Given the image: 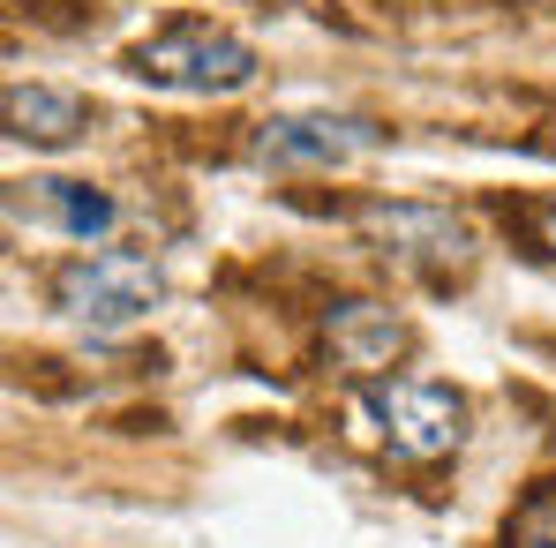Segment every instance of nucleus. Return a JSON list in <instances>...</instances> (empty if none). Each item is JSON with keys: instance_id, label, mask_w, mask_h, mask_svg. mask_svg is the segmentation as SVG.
Segmentation results:
<instances>
[{"instance_id": "obj_1", "label": "nucleus", "mask_w": 556, "mask_h": 548, "mask_svg": "<svg viewBox=\"0 0 556 548\" xmlns=\"http://www.w3.org/2000/svg\"><path fill=\"white\" fill-rule=\"evenodd\" d=\"M354 429L391 458H444L466 436V398L429 375H369L354 391Z\"/></svg>"}, {"instance_id": "obj_2", "label": "nucleus", "mask_w": 556, "mask_h": 548, "mask_svg": "<svg viewBox=\"0 0 556 548\" xmlns=\"http://www.w3.org/2000/svg\"><path fill=\"white\" fill-rule=\"evenodd\" d=\"M128 68H136L143 84H166V91H241V84L256 76V53H249L233 30H218L211 15H181V23H166L159 38H143V46L128 53Z\"/></svg>"}, {"instance_id": "obj_3", "label": "nucleus", "mask_w": 556, "mask_h": 548, "mask_svg": "<svg viewBox=\"0 0 556 548\" xmlns=\"http://www.w3.org/2000/svg\"><path fill=\"white\" fill-rule=\"evenodd\" d=\"M53 293H61V308H68L76 323H91V331H121V323H136V316L159 301V271H151V256L98 248V256H76L68 271L53 278Z\"/></svg>"}, {"instance_id": "obj_4", "label": "nucleus", "mask_w": 556, "mask_h": 548, "mask_svg": "<svg viewBox=\"0 0 556 548\" xmlns=\"http://www.w3.org/2000/svg\"><path fill=\"white\" fill-rule=\"evenodd\" d=\"M362 151H369V128L346 120V113H278L256 136L264 166H346Z\"/></svg>"}, {"instance_id": "obj_5", "label": "nucleus", "mask_w": 556, "mask_h": 548, "mask_svg": "<svg viewBox=\"0 0 556 548\" xmlns=\"http://www.w3.org/2000/svg\"><path fill=\"white\" fill-rule=\"evenodd\" d=\"M362 226L383 241V256L421 264V271H444V264L466 256V226L452 218V211H437V203H369Z\"/></svg>"}, {"instance_id": "obj_6", "label": "nucleus", "mask_w": 556, "mask_h": 548, "mask_svg": "<svg viewBox=\"0 0 556 548\" xmlns=\"http://www.w3.org/2000/svg\"><path fill=\"white\" fill-rule=\"evenodd\" d=\"M8 218L15 226H46V233H68V241H98L113 226V203L91 181H23L8 195Z\"/></svg>"}, {"instance_id": "obj_7", "label": "nucleus", "mask_w": 556, "mask_h": 548, "mask_svg": "<svg viewBox=\"0 0 556 548\" xmlns=\"http://www.w3.org/2000/svg\"><path fill=\"white\" fill-rule=\"evenodd\" d=\"M8 128L23 143H68L84 128V98L53 84H8Z\"/></svg>"}, {"instance_id": "obj_8", "label": "nucleus", "mask_w": 556, "mask_h": 548, "mask_svg": "<svg viewBox=\"0 0 556 548\" xmlns=\"http://www.w3.org/2000/svg\"><path fill=\"white\" fill-rule=\"evenodd\" d=\"M399 316L391 308H376V301H346L339 316H331V354L346 368H383L391 354H399Z\"/></svg>"}, {"instance_id": "obj_9", "label": "nucleus", "mask_w": 556, "mask_h": 548, "mask_svg": "<svg viewBox=\"0 0 556 548\" xmlns=\"http://www.w3.org/2000/svg\"><path fill=\"white\" fill-rule=\"evenodd\" d=\"M511 548H556V488H534L511 519Z\"/></svg>"}, {"instance_id": "obj_10", "label": "nucleus", "mask_w": 556, "mask_h": 548, "mask_svg": "<svg viewBox=\"0 0 556 548\" xmlns=\"http://www.w3.org/2000/svg\"><path fill=\"white\" fill-rule=\"evenodd\" d=\"M534 233H542V248L556 256V203H542V211H534Z\"/></svg>"}]
</instances>
